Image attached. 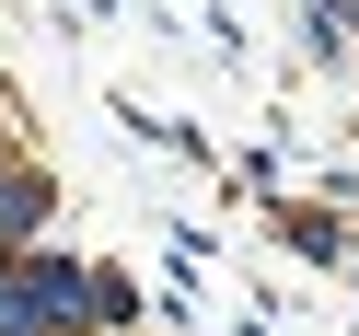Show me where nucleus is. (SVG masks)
I'll list each match as a JSON object with an SVG mask.
<instances>
[{"label": "nucleus", "instance_id": "f257e3e1", "mask_svg": "<svg viewBox=\"0 0 359 336\" xmlns=\"http://www.w3.org/2000/svg\"><path fill=\"white\" fill-rule=\"evenodd\" d=\"M35 220H47V186H35V174H12V186H0V243H24Z\"/></svg>", "mask_w": 359, "mask_h": 336}]
</instances>
